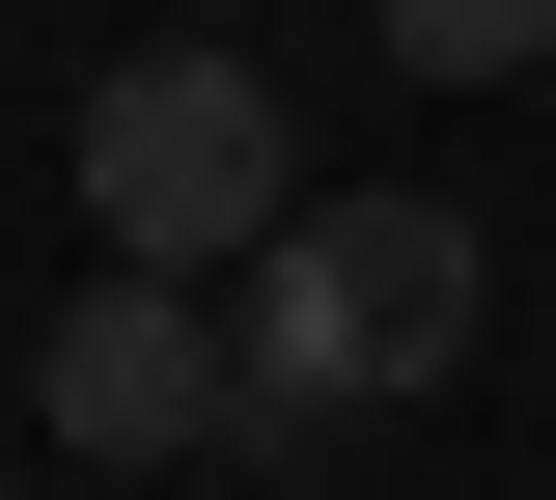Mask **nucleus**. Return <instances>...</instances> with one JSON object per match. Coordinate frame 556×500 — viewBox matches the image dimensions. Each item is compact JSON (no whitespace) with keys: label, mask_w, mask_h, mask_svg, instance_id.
<instances>
[{"label":"nucleus","mask_w":556,"mask_h":500,"mask_svg":"<svg viewBox=\"0 0 556 500\" xmlns=\"http://www.w3.org/2000/svg\"><path fill=\"white\" fill-rule=\"evenodd\" d=\"M28 418H56L84 473H195L223 445V306L195 279H84L56 334H28Z\"/></svg>","instance_id":"7ed1b4c3"},{"label":"nucleus","mask_w":556,"mask_h":500,"mask_svg":"<svg viewBox=\"0 0 556 500\" xmlns=\"http://www.w3.org/2000/svg\"><path fill=\"white\" fill-rule=\"evenodd\" d=\"M84 222H112V279H251L278 222H306V140H278V56L167 28V56L84 84Z\"/></svg>","instance_id":"f03ea898"},{"label":"nucleus","mask_w":556,"mask_h":500,"mask_svg":"<svg viewBox=\"0 0 556 500\" xmlns=\"http://www.w3.org/2000/svg\"><path fill=\"white\" fill-rule=\"evenodd\" d=\"M362 28H390L417 84H529V56H556V0H362Z\"/></svg>","instance_id":"20e7f679"},{"label":"nucleus","mask_w":556,"mask_h":500,"mask_svg":"<svg viewBox=\"0 0 556 500\" xmlns=\"http://www.w3.org/2000/svg\"><path fill=\"white\" fill-rule=\"evenodd\" d=\"M473 361V222L445 195H306L223 279V445H334V418H417Z\"/></svg>","instance_id":"f257e3e1"}]
</instances>
